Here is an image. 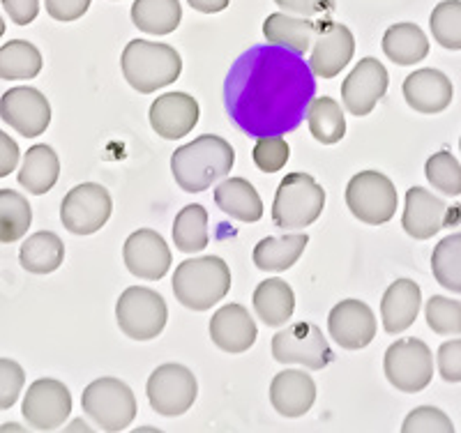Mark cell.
I'll list each match as a JSON object with an SVG mask.
<instances>
[{
  "instance_id": "6da1fadb",
  "label": "cell",
  "mask_w": 461,
  "mask_h": 433,
  "mask_svg": "<svg viewBox=\"0 0 461 433\" xmlns=\"http://www.w3.org/2000/svg\"><path fill=\"white\" fill-rule=\"evenodd\" d=\"M314 81L300 58L258 49L240 58L229 74V113L249 134H284L298 127L310 106Z\"/></svg>"
},
{
  "instance_id": "7a4b0ae2",
  "label": "cell",
  "mask_w": 461,
  "mask_h": 433,
  "mask_svg": "<svg viewBox=\"0 0 461 433\" xmlns=\"http://www.w3.org/2000/svg\"><path fill=\"white\" fill-rule=\"evenodd\" d=\"M236 164V150L221 136L203 134L171 155V173L180 189L199 194L226 178Z\"/></svg>"
},
{
  "instance_id": "3957f363",
  "label": "cell",
  "mask_w": 461,
  "mask_h": 433,
  "mask_svg": "<svg viewBox=\"0 0 461 433\" xmlns=\"http://www.w3.org/2000/svg\"><path fill=\"white\" fill-rule=\"evenodd\" d=\"M173 295L192 311H208L230 291V270L220 256H196L173 272Z\"/></svg>"
},
{
  "instance_id": "277c9868",
  "label": "cell",
  "mask_w": 461,
  "mask_h": 433,
  "mask_svg": "<svg viewBox=\"0 0 461 433\" xmlns=\"http://www.w3.org/2000/svg\"><path fill=\"white\" fill-rule=\"evenodd\" d=\"M121 68L131 88L150 95L178 81L183 72V58L168 44L131 40L122 51Z\"/></svg>"
},
{
  "instance_id": "5b68a950",
  "label": "cell",
  "mask_w": 461,
  "mask_h": 433,
  "mask_svg": "<svg viewBox=\"0 0 461 433\" xmlns=\"http://www.w3.org/2000/svg\"><path fill=\"white\" fill-rule=\"evenodd\" d=\"M325 208V189L310 173H288L273 201V221L284 230H300L314 224Z\"/></svg>"
},
{
  "instance_id": "8992f818",
  "label": "cell",
  "mask_w": 461,
  "mask_h": 433,
  "mask_svg": "<svg viewBox=\"0 0 461 433\" xmlns=\"http://www.w3.org/2000/svg\"><path fill=\"white\" fill-rule=\"evenodd\" d=\"M81 408L86 418L93 419L104 431H125L139 412L131 387L111 376L97 378L86 387Z\"/></svg>"
},
{
  "instance_id": "52a82bcc",
  "label": "cell",
  "mask_w": 461,
  "mask_h": 433,
  "mask_svg": "<svg viewBox=\"0 0 461 433\" xmlns=\"http://www.w3.org/2000/svg\"><path fill=\"white\" fill-rule=\"evenodd\" d=\"M115 319L122 334L134 341L158 339L168 320V309L158 291L143 286H130L115 302Z\"/></svg>"
},
{
  "instance_id": "ba28073f",
  "label": "cell",
  "mask_w": 461,
  "mask_h": 433,
  "mask_svg": "<svg viewBox=\"0 0 461 433\" xmlns=\"http://www.w3.org/2000/svg\"><path fill=\"white\" fill-rule=\"evenodd\" d=\"M346 205L353 217L365 224H388L397 214V187L383 173L360 171L346 185Z\"/></svg>"
},
{
  "instance_id": "9c48e42d",
  "label": "cell",
  "mask_w": 461,
  "mask_h": 433,
  "mask_svg": "<svg viewBox=\"0 0 461 433\" xmlns=\"http://www.w3.org/2000/svg\"><path fill=\"white\" fill-rule=\"evenodd\" d=\"M150 408L162 418H180L194 406L199 397V383L192 369L176 362L158 366L146 385Z\"/></svg>"
},
{
  "instance_id": "30bf717a",
  "label": "cell",
  "mask_w": 461,
  "mask_h": 433,
  "mask_svg": "<svg viewBox=\"0 0 461 433\" xmlns=\"http://www.w3.org/2000/svg\"><path fill=\"white\" fill-rule=\"evenodd\" d=\"M383 369L390 385L399 392H422L434 378V356L429 346L420 339H399L385 350Z\"/></svg>"
},
{
  "instance_id": "8fae6325",
  "label": "cell",
  "mask_w": 461,
  "mask_h": 433,
  "mask_svg": "<svg viewBox=\"0 0 461 433\" xmlns=\"http://www.w3.org/2000/svg\"><path fill=\"white\" fill-rule=\"evenodd\" d=\"M273 357L279 365H303L321 371L332 362V348L319 325L294 323L273 337Z\"/></svg>"
},
{
  "instance_id": "7c38bea8",
  "label": "cell",
  "mask_w": 461,
  "mask_h": 433,
  "mask_svg": "<svg viewBox=\"0 0 461 433\" xmlns=\"http://www.w3.org/2000/svg\"><path fill=\"white\" fill-rule=\"evenodd\" d=\"M113 201L109 189L97 183H84L69 189L60 203V221L74 235H93L109 221Z\"/></svg>"
},
{
  "instance_id": "4fadbf2b",
  "label": "cell",
  "mask_w": 461,
  "mask_h": 433,
  "mask_svg": "<svg viewBox=\"0 0 461 433\" xmlns=\"http://www.w3.org/2000/svg\"><path fill=\"white\" fill-rule=\"evenodd\" d=\"M22 412L26 422L37 431H53L68 422L72 412V394L65 383L56 378H40L28 387Z\"/></svg>"
},
{
  "instance_id": "5bb4252c",
  "label": "cell",
  "mask_w": 461,
  "mask_h": 433,
  "mask_svg": "<svg viewBox=\"0 0 461 433\" xmlns=\"http://www.w3.org/2000/svg\"><path fill=\"white\" fill-rule=\"evenodd\" d=\"M0 118L26 139H37L51 125V104L37 88L16 86L0 97Z\"/></svg>"
},
{
  "instance_id": "9a60e30c",
  "label": "cell",
  "mask_w": 461,
  "mask_h": 433,
  "mask_svg": "<svg viewBox=\"0 0 461 433\" xmlns=\"http://www.w3.org/2000/svg\"><path fill=\"white\" fill-rule=\"evenodd\" d=\"M388 69L376 58H362L341 84V102L353 115H369L388 93Z\"/></svg>"
},
{
  "instance_id": "2e32d148",
  "label": "cell",
  "mask_w": 461,
  "mask_h": 433,
  "mask_svg": "<svg viewBox=\"0 0 461 433\" xmlns=\"http://www.w3.org/2000/svg\"><path fill=\"white\" fill-rule=\"evenodd\" d=\"M356 53V37L344 23L323 22L316 26L314 44L310 49V69L321 78H335Z\"/></svg>"
},
{
  "instance_id": "e0dca14e",
  "label": "cell",
  "mask_w": 461,
  "mask_h": 433,
  "mask_svg": "<svg viewBox=\"0 0 461 433\" xmlns=\"http://www.w3.org/2000/svg\"><path fill=\"white\" fill-rule=\"evenodd\" d=\"M122 261L127 270L139 279L158 282L167 277L171 270V251H168L167 240L158 230L139 229L130 235L122 247Z\"/></svg>"
},
{
  "instance_id": "ac0fdd59",
  "label": "cell",
  "mask_w": 461,
  "mask_h": 433,
  "mask_svg": "<svg viewBox=\"0 0 461 433\" xmlns=\"http://www.w3.org/2000/svg\"><path fill=\"white\" fill-rule=\"evenodd\" d=\"M328 332L341 348L362 350L376 337V316L362 300H341L328 316Z\"/></svg>"
},
{
  "instance_id": "d6986e66",
  "label": "cell",
  "mask_w": 461,
  "mask_h": 433,
  "mask_svg": "<svg viewBox=\"0 0 461 433\" xmlns=\"http://www.w3.org/2000/svg\"><path fill=\"white\" fill-rule=\"evenodd\" d=\"M199 102L187 93L159 95L150 104V127L167 141H180L199 122Z\"/></svg>"
},
{
  "instance_id": "ffe728a7",
  "label": "cell",
  "mask_w": 461,
  "mask_h": 433,
  "mask_svg": "<svg viewBox=\"0 0 461 433\" xmlns=\"http://www.w3.org/2000/svg\"><path fill=\"white\" fill-rule=\"evenodd\" d=\"M447 203L425 187H411L406 192V208L402 214L403 230L415 240H429L450 221Z\"/></svg>"
},
{
  "instance_id": "44dd1931",
  "label": "cell",
  "mask_w": 461,
  "mask_h": 433,
  "mask_svg": "<svg viewBox=\"0 0 461 433\" xmlns=\"http://www.w3.org/2000/svg\"><path fill=\"white\" fill-rule=\"evenodd\" d=\"M452 97L455 86L440 69H415L403 81V100L418 113H440L452 104Z\"/></svg>"
},
{
  "instance_id": "7402d4cb",
  "label": "cell",
  "mask_w": 461,
  "mask_h": 433,
  "mask_svg": "<svg viewBox=\"0 0 461 433\" xmlns=\"http://www.w3.org/2000/svg\"><path fill=\"white\" fill-rule=\"evenodd\" d=\"M257 337V323H254L252 313L247 311L242 304L230 302L212 313V320H210V339H212V344L217 348L236 356V353H245V350L252 348Z\"/></svg>"
},
{
  "instance_id": "603a6c76",
  "label": "cell",
  "mask_w": 461,
  "mask_h": 433,
  "mask_svg": "<svg viewBox=\"0 0 461 433\" xmlns=\"http://www.w3.org/2000/svg\"><path fill=\"white\" fill-rule=\"evenodd\" d=\"M316 401V383L307 371L286 369L279 371L270 383V403L282 418L295 419L303 418L304 412Z\"/></svg>"
},
{
  "instance_id": "cb8c5ba5",
  "label": "cell",
  "mask_w": 461,
  "mask_h": 433,
  "mask_svg": "<svg viewBox=\"0 0 461 433\" xmlns=\"http://www.w3.org/2000/svg\"><path fill=\"white\" fill-rule=\"evenodd\" d=\"M422 307V291L411 279H397L383 293L381 320L388 334H399L409 329L418 319Z\"/></svg>"
},
{
  "instance_id": "d4e9b609",
  "label": "cell",
  "mask_w": 461,
  "mask_h": 433,
  "mask_svg": "<svg viewBox=\"0 0 461 433\" xmlns=\"http://www.w3.org/2000/svg\"><path fill=\"white\" fill-rule=\"evenodd\" d=\"M263 35L273 47L294 53H307L314 44L316 23L310 22V16L275 12L263 22Z\"/></svg>"
},
{
  "instance_id": "484cf974",
  "label": "cell",
  "mask_w": 461,
  "mask_h": 433,
  "mask_svg": "<svg viewBox=\"0 0 461 433\" xmlns=\"http://www.w3.org/2000/svg\"><path fill=\"white\" fill-rule=\"evenodd\" d=\"M215 203L224 214L245 224H254L263 217V201L257 187L245 178H226L217 185Z\"/></svg>"
},
{
  "instance_id": "4316f807",
  "label": "cell",
  "mask_w": 461,
  "mask_h": 433,
  "mask_svg": "<svg viewBox=\"0 0 461 433\" xmlns=\"http://www.w3.org/2000/svg\"><path fill=\"white\" fill-rule=\"evenodd\" d=\"M58 178H60V159L56 150L44 143L28 148L22 168H19V178H16L19 185L35 196H42L56 187Z\"/></svg>"
},
{
  "instance_id": "83f0119b",
  "label": "cell",
  "mask_w": 461,
  "mask_h": 433,
  "mask_svg": "<svg viewBox=\"0 0 461 433\" xmlns=\"http://www.w3.org/2000/svg\"><path fill=\"white\" fill-rule=\"evenodd\" d=\"M254 311L258 313V319L270 328H279L286 325L288 320L294 319L295 311V295L294 288L288 286L284 279L273 277L266 279L257 286L254 291Z\"/></svg>"
},
{
  "instance_id": "f1b7e54d",
  "label": "cell",
  "mask_w": 461,
  "mask_h": 433,
  "mask_svg": "<svg viewBox=\"0 0 461 433\" xmlns=\"http://www.w3.org/2000/svg\"><path fill=\"white\" fill-rule=\"evenodd\" d=\"M310 242L307 233L277 235V238H263L254 247V266L263 272H286L300 261L304 247Z\"/></svg>"
},
{
  "instance_id": "f546056e",
  "label": "cell",
  "mask_w": 461,
  "mask_h": 433,
  "mask_svg": "<svg viewBox=\"0 0 461 433\" xmlns=\"http://www.w3.org/2000/svg\"><path fill=\"white\" fill-rule=\"evenodd\" d=\"M383 53L393 63L409 68V65L422 63L429 56V40L425 31L415 23H394L383 35Z\"/></svg>"
},
{
  "instance_id": "4dcf8cb0",
  "label": "cell",
  "mask_w": 461,
  "mask_h": 433,
  "mask_svg": "<svg viewBox=\"0 0 461 433\" xmlns=\"http://www.w3.org/2000/svg\"><path fill=\"white\" fill-rule=\"evenodd\" d=\"M65 261V245L51 230L32 233L19 249V263L31 275H51Z\"/></svg>"
},
{
  "instance_id": "1f68e13d",
  "label": "cell",
  "mask_w": 461,
  "mask_h": 433,
  "mask_svg": "<svg viewBox=\"0 0 461 433\" xmlns=\"http://www.w3.org/2000/svg\"><path fill=\"white\" fill-rule=\"evenodd\" d=\"M183 22L180 0H134L131 23L148 35H168Z\"/></svg>"
},
{
  "instance_id": "d6a6232c",
  "label": "cell",
  "mask_w": 461,
  "mask_h": 433,
  "mask_svg": "<svg viewBox=\"0 0 461 433\" xmlns=\"http://www.w3.org/2000/svg\"><path fill=\"white\" fill-rule=\"evenodd\" d=\"M173 242L183 254L203 251L210 242L208 235V210L199 203L185 205L173 221Z\"/></svg>"
},
{
  "instance_id": "836d02e7",
  "label": "cell",
  "mask_w": 461,
  "mask_h": 433,
  "mask_svg": "<svg viewBox=\"0 0 461 433\" xmlns=\"http://www.w3.org/2000/svg\"><path fill=\"white\" fill-rule=\"evenodd\" d=\"M307 125L312 136L323 146H335L346 136V118L332 97H314L307 106Z\"/></svg>"
},
{
  "instance_id": "e575fe53",
  "label": "cell",
  "mask_w": 461,
  "mask_h": 433,
  "mask_svg": "<svg viewBox=\"0 0 461 433\" xmlns=\"http://www.w3.org/2000/svg\"><path fill=\"white\" fill-rule=\"evenodd\" d=\"M42 72V53L26 40H12L0 47V78L28 81Z\"/></svg>"
},
{
  "instance_id": "d590c367",
  "label": "cell",
  "mask_w": 461,
  "mask_h": 433,
  "mask_svg": "<svg viewBox=\"0 0 461 433\" xmlns=\"http://www.w3.org/2000/svg\"><path fill=\"white\" fill-rule=\"evenodd\" d=\"M32 224V208L26 196L14 189H0V242L22 240Z\"/></svg>"
},
{
  "instance_id": "8d00e7d4",
  "label": "cell",
  "mask_w": 461,
  "mask_h": 433,
  "mask_svg": "<svg viewBox=\"0 0 461 433\" xmlns=\"http://www.w3.org/2000/svg\"><path fill=\"white\" fill-rule=\"evenodd\" d=\"M431 272L443 288L461 295V233H452L434 247Z\"/></svg>"
},
{
  "instance_id": "74e56055",
  "label": "cell",
  "mask_w": 461,
  "mask_h": 433,
  "mask_svg": "<svg viewBox=\"0 0 461 433\" xmlns=\"http://www.w3.org/2000/svg\"><path fill=\"white\" fill-rule=\"evenodd\" d=\"M436 42L447 51H461V0H443L429 16Z\"/></svg>"
},
{
  "instance_id": "f35d334b",
  "label": "cell",
  "mask_w": 461,
  "mask_h": 433,
  "mask_svg": "<svg viewBox=\"0 0 461 433\" xmlns=\"http://www.w3.org/2000/svg\"><path fill=\"white\" fill-rule=\"evenodd\" d=\"M425 176L436 192L446 196H461V164L452 152L440 150L427 159Z\"/></svg>"
},
{
  "instance_id": "ab89813d",
  "label": "cell",
  "mask_w": 461,
  "mask_h": 433,
  "mask_svg": "<svg viewBox=\"0 0 461 433\" xmlns=\"http://www.w3.org/2000/svg\"><path fill=\"white\" fill-rule=\"evenodd\" d=\"M427 325L431 332L443 334V337H455L461 334V302L446 298V295H434L425 307Z\"/></svg>"
},
{
  "instance_id": "60d3db41",
  "label": "cell",
  "mask_w": 461,
  "mask_h": 433,
  "mask_svg": "<svg viewBox=\"0 0 461 433\" xmlns=\"http://www.w3.org/2000/svg\"><path fill=\"white\" fill-rule=\"evenodd\" d=\"M252 157L254 164L263 173H277L286 167L288 157H291V148H288L286 139L282 134H267L258 139L252 150Z\"/></svg>"
},
{
  "instance_id": "b9f144b4",
  "label": "cell",
  "mask_w": 461,
  "mask_h": 433,
  "mask_svg": "<svg viewBox=\"0 0 461 433\" xmlns=\"http://www.w3.org/2000/svg\"><path fill=\"white\" fill-rule=\"evenodd\" d=\"M403 433H452L455 424L446 412L434 406H420L406 415L402 424Z\"/></svg>"
},
{
  "instance_id": "7bdbcfd3",
  "label": "cell",
  "mask_w": 461,
  "mask_h": 433,
  "mask_svg": "<svg viewBox=\"0 0 461 433\" xmlns=\"http://www.w3.org/2000/svg\"><path fill=\"white\" fill-rule=\"evenodd\" d=\"M26 385V371L19 362L10 357H0V410H7L22 397Z\"/></svg>"
},
{
  "instance_id": "ee69618b",
  "label": "cell",
  "mask_w": 461,
  "mask_h": 433,
  "mask_svg": "<svg viewBox=\"0 0 461 433\" xmlns=\"http://www.w3.org/2000/svg\"><path fill=\"white\" fill-rule=\"evenodd\" d=\"M440 378L446 383H461V339H450L438 346L436 353Z\"/></svg>"
},
{
  "instance_id": "f6af8a7d",
  "label": "cell",
  "mask_w": 461,
  "mask_h": 433,
  "mask_svg": "<svg viewBox=\"0 0 461 433\" xmlns=\"http://www.w3.org/2000/svg\"><path fill=\"white\" fill-rule=\"evenodd\" d=\"M90 3L93 0H44V5H47V14L56 22H77L81 16L88 12Z\"/></svg>"
},
{
  "instance_id": "bcb514c9",
  "label": "cell",
  "mask_w": 461,
  "mask_h": 433,
  "mask_svg": "<svg viewBox=\"0 0 461 433\" xmlns=\"http://www.w3.org/2000/svg\"><path fill=\"white\" fill-rule=\"evenodd\" d=\"M3 7L16 26H28L40 14V0H3Z\"/></svg>"
},
{
  "instance_id": "7dc6e473",
  "label": "cell",
  "mask_w": 461,
  "mask_h": 433,
  "mask_svg": "<svg viewBox=\"0 0 461 433\" xmlns=\"http://www.w3.org/2000/svg\"><path fill=\"white\" fill-rule=\"evenodd\" d=\"M284 12L298 16L323 14L332 7V0H275Z\"/></svg>"
},
{
  "instance_id": "c3c4849f",
  "label": "cell",
  "mask_w": 461,
  "mask_h": 433,
  "mask_svg": "<svg viewBox=\"0 0 461 433\" xmlns=\"http://www.w3.org/2000/svg\"><path fill=\"white\" fill-rule=\"evenodd\" d=\"M19 159H22V152H19L16 141L0 130V178H7L16 168Z\"/></svg>"
},
{
  "instance_id": "681fc988",
  "label": "cell",
  "mask_w": 461,
  "mask_h": 433,
  "mask_svg": "<svg viewBox=\"0 0 461 433\" xmlns=\"http://www.w3.org/2000/svg\"><path fill=\"white\" fill-rule=\"evenodd\" d=\"M187 3L196 12H203V14H217V12H224L230 5V0H187Z\"/></svg>"
},
{
  "instance_id": "f907efd6",
  "label": "cell",
  "mask_w": 461,
  "mask_h": 433,
  "mask_svg": "<svg viewBox=\"0 0 461 433\" xmlns=\"http://www.w3.org/2000/svg\"><path fill=\"white\" fill-rule=\"evenodd\" d=\"M69 431H77V428H79V431H90V427L86 422H74V424H69Z\"/></svg>"
},
{
  "instance_id": "816d5d0a",
  "label": "cell",
  "mask_w": 461,
  "mask_h": 433,
  "mask_svg": "<svg viewBox=\"0 0 461 433\" xmlns=\"http://www.w3.org/2000/svg\"><path fill=\"white\" fill-rule=\"evenodd\" d=\"M0 431H23L22 424H3L0 427Z\"/></svg>"
},
{
  "instance_id": "f5cc1de1",
  "label": "cell",
  "mask_w": 461,
  "mask_h": 433,
  "mask_svg": "<svg viewBox=\"0 0 461 433\" xmlns=\"http://www.w3.org/2000/svg\"><path fill=\"white\" fill-rule=\"evenodd\" d=\"M5 35V22H3V16H0V37Z\"/></svg>"
},
{
  "instance_id": "db71d44e",
  "label": "cell",
  "mask_w": 461,
  "mask_h": 433,
  "mask_svg": "<svg viewBox=\"0 0 461 433\" xmlns=\"http://www.w3.org/2000/svg\"><path fill=\"white\" fill-rule=\"evenodd\" d=\"M459 146H461V141H459Z\"/></svg>"
}]
</instances>
